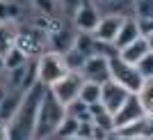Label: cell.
<instances>
[{
	"instance_id": "cell-1",
	"label": "cell",
	"mask_w": 153,
	"mask_h": 140,
	"mask_svg": "<svg viewBox=\"0 0 153 140\" xmlns=\"http://www.w3.org/2000/svg\"><path fill=\"white\" fill-rule=\"evenodd\" d=\"M46 85L37 83L32 87L23 90L21 94V101L14 110V115L7 120V131H9V138L14 140H25L32 138V126H34V115H37L39 101H41V94H44Z\"/></svg>"
},
{
	"instance_id": "cell-2",
	"label": "cell",
	"mask_w": 153,
	"mask_h": 140,
	"mask_svg": "<svg viewBox=\"0 0 153 140\" xmlns=\"http://www.w3.org/2000/svg\"><path fill=\"white\" fill-rule=\"evenodd\" d=\"M66 115V106L59 101L57 96L53 94L51 90L46 87L44 94H41V101H39L37 115H34V126H32V138H53L55 129L59 126V122L64 120Z\"/></svg>"
},
{
	"instance_id": "cell-3",
	"label": "cell",
	"mask_w": 153,
	"mask_h": 140,
	"mask_svg": "<svg viewBox=\"0 0 153 140\" xmlns=\"http://www.w3.org/2000/svg\"><path fill=\"white\" fill-rule=\"evenodd\" d=\"M66 71H69V67H66V62H64L59 51H46V53H39L37 55V78L41 85L51 87Z\"/></svg>"
},
{
	"instance_id": "cell-4",
	"label": "cell",
	"mask_w": 153,
	"mask_h": 140,
	"mask_svg": "<svg viewBox=\"0 0 153 140\" xmlns=\"http://www.w3.org/2000/svg\"><path fill=\"white\" fill-rule=\"evenodd\" d=\"M108 64H110V78H112L114 83H119L121 87H126L128 92H137V90L142 87L144 78H142V74L137 71L135 64L121 60L117 53L112 57H108Z\"/></svg>"
},
{
	"instance_id": "cell-5",
	"label": "cell",
	"mask_w": 153,
	"mask_h": 140,
	"mask_svg": "<svg viewBox=\"0 0 153 140\" xmlns=\"http://www.w3.org/2000/svg\"><path fill=\"white\" fill-rule=\"evenodd\" d=\"M82 81H85V78H82V74H80V71H66V74H64L59 81H55L48 90L57 96L64 106H69L73 99H78V92H80Z\"/></svg>"
},
{
	"instance_id": "cell-6",
	"label": "cell",
	"mask_w": 153,
	"mask_h": 140,
	"mask_svg": "<svg viewBox=\"0 0 153 140\" xmlns=\"http://www.w3.org/2000/svg\"><path fill=\"white\" fill-rule=\"evenodd\" d=\"M85 81H94V83H103L110 78V64H108V57L101 55V53H94V55H87L85 57V64L80 69Z\"/></svg>"
},
{
	"instance_id": "cell-7",
	"label": "cell",
	"mask_w": 153,
	"mask_h": 140,
	"mask_svg": "<svg viewBox=\"0 0 153 140\" xmlns=\"http://www.w3.org/2000/svg\"><path fill=\"white\" fill-rule=\"evenodd\" d=\"M128 94H130V92H128L126 87H121V85L114 83L112 78H108V81L101 83V99H98V101L105 106L108 113H117V108L126 101Z\"/></svg>"
},
{
	"instance_id": "cell-8",
	"label": "cell",
	"mask_w": 153,
	"mask_h": 140,
	"mask_svg": "<svg viewBox=\"0 0 153 140\" xmlns=\"http://www.w3.org/2000/svg\"><path fill=\"white\" fill-rule=\"evenodd\" d=\"M142 115H144V110H142V106H140V99H137V94H135V92H130V94L126 96V101L117 108V113H112L114 129L126 126V124H130V122L140 120Z\"/></svg>"
},
{
	"instance_id": "cell-9",
	"label": "cell",
	"mask_w": 153,
	"mask_h": 140,
	"mask_svg": "<svg viewBox=\"0 0 153 140\" xmlns=\"http://www.w3.org/2000/svg\"><path fill=\"white\" fill-rule=\"evenodd\" d=\"M98 19H101V12H98L96 2H91V0H80V5H78L76 12H73V23H76V28L78 30H85V32L94 30Z\"/></svg>"
},
{
	"instance_id": "cell-10",
	"label": "cell",
	"mask_w": 153,
	"mask_h": 140,
	"mask_svg": "<svg viewBox=\"0 0 153 140\" xmlns=\"http://www.w3.org/2000/svg\"><path fill=\"white\" fill-rule=\"evenodd\" d=\"M14 46H16L27 60H34V57L41 53V30H21V32H16Z\"/></svg>"
},
{
	"instance_id": "cell-11",
	"label": "cell",
	"mask_w": 153,
	"mask_h": 140,
	"mask_svg": "<svg viewBox=\"0 0 153 140\" xmlns=\"http://www.w3.org/2000/svg\"><path fill=\"white\" fill-rule=\"evenodd\" d=\"M126 14H108V16H101L96 28L91 30L94 39L98 41H105V44H112L117 37V32H119V26H121V21Z\"/></svg>"
},
{
	"instance_id": "cell-12",
	"label": "cell",
	"mask_w": 153,
	"mask_h": 140,
	"mask_svg": "<svg viewBox=\"0 0 153 140\" xmlns=\"http://www.w3.org/2000/svg\"><path fill=\"white\" fill-rule=\"evenodd\" d=\"M137 37H142V35H140V30H137V21H135V16H123L121 26H119V32H117L114 41H112V46L119 51V48H123L126 44L135 41Z\"/></svg>"
},
{
	"instance_id": "cell-13",
	"label": "cell",
	"mask_w": 153,
	"mask_h": 140,
	"mask_svg": "<svg viewBox=\"0 0 153 140\" xmlns=\"http://www.w3.org/2000/svg\"><path fill=\"white\" fill-rule=\"evenodd\" d=\"M146 53H149L146 39H144V37H137L135 41H130V44H126L123 48H119L117 55L121 57V60H126V62H130V64H137L142 57L146 55Z\"/></svg>"
},
{
	"instance_id": "cell-14",
	"label": "cell",
	"mask_w": 153,
	"mask_h": 140,
	"mask_svg": "<svg viewBox=\"0 0 153 140\" xmlns=\"http://www.w3.org/2000/svg\"><path fill=\"white\" fill-rule=\"evenodd\" d=\"M71 46H73V48H78L85 57L96 53V39H94V35H91V32H85V30H80L76 37H73Z\"/></svg>"
},
{
	"instance_id": "cell-15",
	"label": "cell",
	"mask_w": 153,
	"mask_h": 140,
	"mask_svg": "<svg viewBox=\"0 0 153 140\" xmlns=\"http://www.w3.org/2000/svg\"><path fill=\"white\" fill-rule=\"evenodd\" d=\"M135 94L140 99V106L144 110V115H153V78H146Z\"/></svg>"
},
{
	"instance_id": "cell-16",
	"label": "cell",
	"mask_w": 153,
	"mask_h": 140,
	"mask_svg": "<svg viewBox=\"0 0 153 140\" xmlns=\"http://www.w3.org/2000/svg\"><path fill=\"white\" fill-rule=\"evenodd\" d=\"M78 99H82L85 103L98 101V99H101V83H94V81H82L80 92H78Z\"/></svg>"
},
{
	"instance_id": "cell-17",
	"label": "cell",
	"mask_w": 153,
	"mask_h": 140,
	"mask_svg": "<svg viewBox=\"0 0 153 140\" xmlns=\"http://www.w3.org/2000/svg\"><path fill=\"white\" fill-rule=\"evenodd\" d=\"M76 129H78V120L73 117V115H64V120L59 122V126L55 129V133H53V138H73L76 135Z\"/></svg>"
},
{
	"instance_id": "cell-18",
	"label": "cell",
	"mask_w": 153,
	"mask_h": 140,
	"mask_svg": "<svg viewBox=\"0 0 153 140\" xmlns=\"http://www.w3.org/2000/svg\"><path fill=\"white\" fill-rule=\"evenodd\" d=\"M62 57H64V62H66V67H69V71H80L82 64H85V55L78 51V48H73V46L64 48Z\"/></svg>"
},
{
	"instance_id": "cell-19",
	"label": "cell",
	"mask_w": 153,
	"mask_h": 140,
	"mask_svg": "<svg viewBox=\"0 0 153 140\" xmlns=\"http://www.w3.org/2000/svg\"><path fill=\"white\" fill-rule=\"evenodd\" d=\"M14 37H16V30L9 23H0V55H5L14 46Z\"/></svg>"
},
{
	"instance_id": "cell-20",
	"label": "cell",
	"mask_w": 153,
	"mask_h": 140,
	"mask_svg": "<svg viewBox=\"0 0 153 140\" xmlns=\"http://www.w3.org/2000/svg\"><path fill=\"white\" fill-rule=\"evenodd\" d=\"M25 62H27V57L23 55V53H21L16 46H12V48L5 53V69H7V71L19 69V67H23Z\"/></svg>"
},
{
	"instance_id": "cell-21",
	"label": "cell",
	"mask_w": 153,
	"mask_h": 140,
	"mask_svg": "<svg viewBox=\"0 0 153 140\" xmlns=\"http://www.w3.org/2000/svg\"><path fill=\"white\" fill-rule=\"evenodd\" d=\"M37 81H39V78H37V62L27 60L25 71H23V78H21V85H19V87L21 90H27V87H32V85L37 83Z\"/></svg>"
},
{
	"instance_id": "cell-22",
	"label": "cell",
	"mask_w": 153,
	"mask_h": 140,
	"mask_svg": "<svg viewBox=\"0 0 153 140\" xmlns=\"http://www.w3.org/2000/svg\"><path fill=\"white\" fill-rule=\"evenodd\" d=\"M19 16V7L9 0H0V23H12Z\"/></svg>"
},
{
	"instance_id": "cell-23",
	"label": "cell",
	"mask_w": 153,
	"mask_h": 140,
	"mask_svg": "<svg viewBox=\"0 0 153 140\" xmlns=\"http://www.w3.org/2000/svg\"><path fill=\"white\" fill-rule=\"evenodd\" d=\"M133 9L137 19H153V0H133Z\"/></svg>"
},
{
	"instance_id": "cell-24",
	"label": "cell",
	"mask_w": 153,
	"mask_h": 140,
	"mask_svg": "<svg viewBox=\"0 0 153 140\" xmlns=\"http://www.w3.org/2000/svg\"><path fill=\"white\" fill-rule=\"evenodd\" d=\"M135 67H137V71L142 74V78H144V81H146V78H153V51H149L146 55L140 60V62L135 64Z\"/></svg>"
},
{
	"instance_id": "cell-25",
	"label": "cell",
	"mask_w": 153,
	"mask_h": 140,
	"mask_svg": "<svg viewBox=\"0 0 153 140\" xmlns=\"http://www.w3.org/2000/svg\"><path fill=\"white\" fill-rule=\"evenodd\" d=\"M34 7H37L39 14H44V16H53L55 14V0H32Z\"/></svg>"
},
{
	"instance_id": "cell-26",
	"label": "cell",
	"mask_w": 153,
	"mask_h": 140,
	"mask_svg": "<svg viewBox=\"0 0 153 140\" xmlns=\"http://www.w3.org/2000/svg\"><path fill=\"white\" fill-rule=\"evenodd\" d=\"M135 21H137V30H140L142 37H146L149 32L153 30V19H137L135 16Z\"/></svg>"
},
{
	"instance_id": "cell-27",
	"label": "cell",
	"mask_w": 153,
	"mask_h": 140,
	"mask_svg": "<svg viewBox=\"0 0 153 140\" xmlns=\"http://www.w3.org/2000/svg\"><path fill=\"white\" fill-rule=\"evenodd\" d=\"M62 5H64V9H66L69 14H73V12H76V7L80 5V0H62Z\"/></svg>"
},
{
	"instance_id": "cell-28",
	"label": "cell",
	"mask_w": 153,
	"mask_h": 140,
	"mask_svg": "<svg viewBox=\"0 0 153 140\" xmlns=\"http://www.w3.org/2000/svg\"><path fill=\"white\" fill-rule=\"evenodd\" d=\"M2 138H9V131H7L5 122H0V140H2Z\"/></svg>"
},
{
	"instance_id": "cell-29",
	"label": "cell",
	"mask_w": 153,
	"mask_h": 140,
	"mask_svg": "<svg viewBox=\"0 0 153 140\" xmlns=\"http://www.w3.org/2000/svg\"><path fill=\"white\" fill-rule=\"evenodd\" d=\"M144 39H146V44H149V51H153V30L149 32V35H146Z\"/></svg>"
},
{
	"instance_id": "cell-30",
	"label": "cell",
	"mask_w": 153,
	"mask_h": 140,
	"mask_svg": "<svg viewBox=\"0 0 153 140\" xmlns=\"http://www.w3.org/2000/svg\"><path fill=\"white\" fill-rule=\"evenodd\" d=\"M5 55H0V74H5Z\"/></svg>"
},
{
	"instance_id": "cell-31",
	"label": "cell",
	"mask_w": 153,
	"mask_h": 140,
	"mask_svg": "<svg viewBox=\"0 0 153 140\" xmlns=\"http://www.w3.org/2000/svg\"><path fill=\"white\" fill-rule=\"evenodd\" d=\"M7 96V92H5V87H0V101H2V99H5Z\"/></svg>"
}]
</instances>
